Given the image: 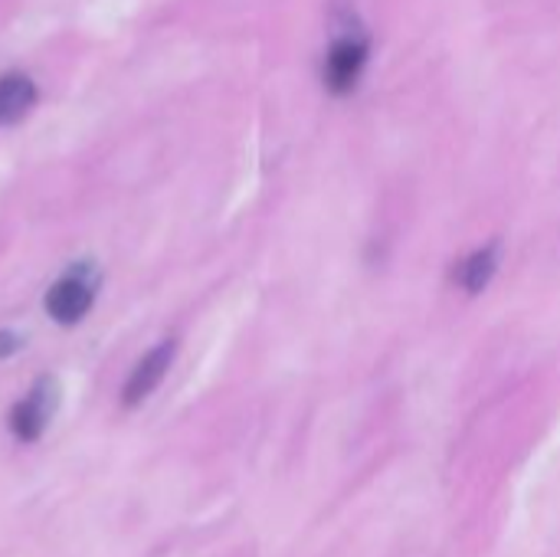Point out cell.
I'll return each mask as SVG.
<instances>
[{"instance_id":"3","label":"cell","mask_w":560,"mask_h":557,"mask_svg":"<svg viewBox=\"0 0 560 557\" xmlns=\"http://www.w3.org/2000/svg\"><path fill=\"white\" fill-rule=\"evenodd\" d=\"M56 407H59V381L56 378H39L33 384V391L20 404H13V410H10V433L20 443H36L46 433Z\"/></svg>"},{"instance_id":"4","label":"cell","mask_w":560,"mask_h":557,"mask_svg":"<svg viewBox=\"0 0 560 557\" xmlns=\"http://www.w3.org/2000/svg\"><path fill=\"white\" fill-rule=\"evenodd\" d=\"M174 351H177V341H161V345H154L138 364H135V371L128 374V381H125V387H121V404L125 407H138L148 394H154V387L164 381V374H167V368H171V361H174Z\"/></svg>"},{"instance_id":"6","label":"cell","mask_w":560,"mask_h":557,"mask_svg":"<svg viewBox=\"0 0 560 557\" xmlns=\"http://www.w3.org/2000/svg\"><path fill=\"white\" fill-rule=\"evenodd\" d=\"M495 269H499V243H489V246L469 253V256L459 263L456 282H459L469 295H479V292L492 282Z\"/></svg>"},{"instance_id":"7","label":"cell","mask_w":560,"mask_h":557,"mask_svg":"<svg viewBox=\"0 0 560 557\" xmlns=\"http://www.w3.org/2000/svg\"><path fill=\"white\" fill-rule=\"evenodd\" d=\"M23 348V338L20 335H13V332H0V361L3 358H10V355H16Z\"/></svg>"},{"instance_id":"2","label":"cell","mask_w":560,"mask_h":557,"mask_svg":"<svg viewBox=\"0 0 560 557\" xmlns=\"http://www.w3.org/2000/svg\"><path fill=\"white\" fill-rule=\"evenodd\" d=\"M368 36H361L358 30L351 33H338L328 46V56H325V89L331 95H348L354 92L364 66H368Z\"/></svg>"},{"instance_id":"5","label":"cell","mask_w":560,"mask_h":557,"mask_svg":"<svg viewBox=\"0 0 560 557\" xmlns=\"http://www.w3.org/2000/svg\"><path fill=\"white\" fill-rule=\"evenodd\" d=\"M36 105V85L23 72L0 76V128H10L23 121Z\"/></svg>"},{"instance_id":"1","label":"cell","mask_w":560,"mask_h":557,"mask_svg":"<svg viewBox=\"0 0 560 557\" xmlns=\"http://www.w3.org/2000/svg\"><path fill=\"white\" fill-rule=\"evenodd\" d=\"M102 282V272L95 263H72L66 276H59L49 292H46V312L59 325H79L92 305H95V289Z\"/></svg>"}]
</instances>
